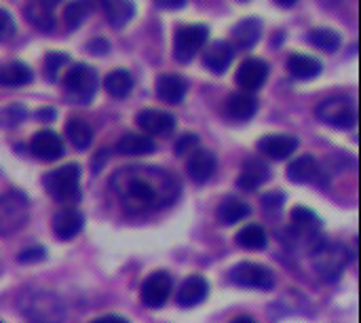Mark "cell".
Returning a JSON list of instances; mask_svg holds the SVG:
<instances>
[{"label": "cell", "instance_id": "d6a6232c", "mask_svg": "<svg viewBox=\"0 0 361 323\" xmlns=\"http://www.w3.org/2000/svg\"><path fill=\"white\" fill-rule=\"evenodd\" d=\"M25 17L38 30H53V25H55V17H53L51 8L42 6L38 0H34L25 6Z\"/></svg>", "mask_w": 361, "mask_h": 323}, {"label": "cell", "instance_id": "603a6c76", "mask_svg": "<svg viewBox=\"0 0 361 323\" xmlns=\"http://www.w3.org/2000/svg\"><path fill=\"white\" fill-rule=\"evenodd\" d=\"M116 152L127 157H146L154 152V142L146 133H125L116 142Z\"/></svg>", "mask_w": 361, "mask_h": 323}, {"label": "cell", "instance_id": "f6af8a7d", "mask_svg": "<svg viewBox=\"0 0 361 323\" xmlns=\"http://www.w3.org/2000/svg\"><path fill=\"white\" fill-rule=\"evenodd\" d=\"M231 323H258L256 319H252V317H247V315H239V317H235Z\"/></svg>", "mask_w": 361, "mask_h": 323}, {"label": "cell", "instance_id": "484cf974", "mask_svg": "<svg viewBox=\"0 0 361 323\" xmlns=\"http://www.w3.org/2000/svg\"><path fill=\"white\" fill-rule=\"evenodd\" d=\"M250 212H252V209H250V205H247L245 201H241V199H237V197H226V199L220 201V205H218V209H216V216H218V220H220L222 224L231 226V224H237V222H241L243 218H247Z\"/></svg>", "mask_w": 361, "mask_h": 323}, {"label": "cell", "instance_id": "52a82bcc", "mask_svg": "<svg viewBox=\"0 0 361 323\" xmlns=\"http://www.w3.org/2000/svg\"><path fill=\"white\" fill-rule=\"evenodd\" d=\"M228 277L237 288H247V290H273L275 288L273 271L256 262H239L228 273Z\"/></svg>", "mask_w": 361, "mask_h": 323}, {"label": "cell", "instance_id": "cb8c5ba5", "mask_svg": "<svg viewBox=\"0 0 361 323\" xmlns=\"http://www.w3.org/2000/svg\"><path fill=\"white\" fill-rule=\"evenodd\" d=\"M260 34H262V21L256 17H247L233 28V42L239 49H252L260 40Z\"/></svg>", "mask_w": 361, "mask_h": 323}, {"label": "cell", "instance_id": "4dcf8cb0", "mask_svg": "<svg viewBox=\"0 0 361 323\" xmlns=\"http://www.w3.org/2000/svg\"><path fill=\"white\" fill-rule=\"evenodd\" d=\"M237 245L243 248V250H252V252H258V250H264L267 243H269V237H267V231L260 226V224H250L245 228H241L235 237Z\"/></svg>", "mask_w": 361, "mask_h": 323}, {"label": "cell", "instance_id": "4316f807", "mask_svg": "<svg viewBox=\"0 0 361 323\" xmlns=\"http://www.w3.org/2000/svg\"><path fill=\"white\" fill-rule=\"evenodd\" d=\"M99 2H102V8H104L108 21L114 28H125L133 19L135 6L131 0H99Z\"/></svg>", "mask_w": 361, "mask_h": 323}, {"label": "cell", "instance_id": "44dd1931", "mask_svg": "<svg viewBox=\"0 0 361 323\" xmlns=\"http://www.w3.org/2000/svg\"><path fill=\"white\" fill-rule=\"evenodd\" d=\"M186 91H188V85L180 74H163L157 78V95L165 104H180Z\"/></svg>", "mask_w": 361, "mask_h": 323}, {"label": "cell", "instance_id": "f546056e", "mask_svg": "<svg viewBox=\"0 0 361 323\" xmlns=\"http://www.w3.org/2000/svg\"><path fill=\"white\" fill-rule=\"evenodd\" d=\"M66 135L78 150H87L93 142V129L82 118H68L66 123Z\"/></svg>", "mask_w": 361, "mask_h": 323}, {"label": "cell", "instance_id": "9c48e42d", "mask_svg": "<svg viewBox=\"0 0 361 323\" xmlns=\"http://www.w3.org/2000/svg\"><path fill=\"white\" fill-rule=\"evenodd\" d=\"M171 294V277L165 271H154L142 284V303L148 309H161Z\"/></svg>", "mask_w": 361, "mask_h": 323}, {"label": "cell", "instance_id": "60d3db41", "mask_svg": "<svg viewBox=\"0 0 361 323\" xmlns=\"http://www.w3.org/2000/svg\"><path fill=\"white\" fill-rule=\"evenodd\" d=\"M108 49H110V42L106 38H95L87 47V51L93 53V55H104V53H108Z\"/></svg>", "mask_w": 361, "mask_h": 323}, {"label": "cell", "instance_id": "e0dca14e", "mask_svg": "<svg viewBox=\"0 0 361 323\" xmlns=\"http://www.w3.org/2000/svg\"><path fill=\"white\" fill-rule=\"evenodd\" d=\"M298 140L294 135H264L258 142V150L273 161H283L294 154Z\"/></svg>", "mask_w": 361, "mask_h": 323}, {"label": "cell", "instance_id": "7dc6e473", "mask_svg": "<svg viewBox=\"0 0 361 323\" xmlns=\"http://www.w3.org/2000/svg\"><path fill=\"white\" fill-rule=\"evenodd\" d=\"M275 2H277L279 6H286V8H290V6H294L298 0H275Z\"/></svg>", "mask_w": 361, "mask_h": 323}, {"label": "cell", "instance_id": "ab89813d", "mask_svg": "<svg viewBox=\"0 0 361 323\" xmlns=\"http://www.w3.org/2000/svg\"><path fill=\"white\" fill-rule=\"evenodd\" d=\"M283 201H286V195H283V193H277V190L267 193V195L262 197V205H264L267 209H279V207L283 205Z\"/></svg>", "mask_w": 361, "mask_h": 323}, {"label": "cell", "instance_id": "8d00e7d4", "mask_svg": "<svg viewBox=\"0 0 361 323\" xmlns=\"http://www.w3.org/2000/svg\"><path fill=\"white\" fill-rule=\"evenodd\" d=\"M15 34V21L8 11L0 8V40H6Z\"/></svg>", "mask_w": 361, "mask_h": 323}, {"label": "cell", "instance_id": "f1b7e54d", "mask_svg": "<svg viewBox=\"0 0 361 323\" xmlns=\"http://www.w3.org/2000/svg\"><path fill=\"white\" fill-rule=\"evenodd\" d=\"M32 70L21 61H11L0 68V87H23L32 83Z\"/></svg>", "mask_w": 361, "mask_h": 323}, {"label": "cell", "instance_id": "7c38bea8", "mask_svg": "<svg viewBox=\"0 0 361 323\" xmlns=\"http://www.w3.org/2000/svg\"><path fill=\"white\" fill-rule=\"evenodd\" d=\"M135 123L142 131L150 133V135H159V138H167L173 129H176V116L163 110H142L135 116Z\"/></svg>", "mask_w": 361, "mask_h": 323}, {"label": "cell", "instance_id": "d4e9b609", "mask_svg": "<svg viewBox=\"0 0 361 323\" xmlns=\"http://www.w3.org/2000/svg\"><path fill=\"white\" fill-rule=\"evenodd\" d=\"M288 72H290L294 78L309 80V78L319 76V72H322V61L315 59V57H311V55L294 53V55L288 57Z\"/></svg>", "mask_w": 361, "mask_h": 323}, {"label": "cell", "instance_id": "6da1fadb", "mask_svg": "<svg viewBox=\"0 0 361 323\" xmlns=\"http://www.w3.org/2000/svg\"><path fill=\"white\" fill-rule=\"evenodd\" d=\"M112 188L129 214H146L171 205L178 199V180L154 167H127L114 173Z\"/></svg>", "mask_w": 361, "mask_h": 323}, {"label": "cell", "instance_id": "836d02e7", "mask_svg": "<svg viewBox=\"0 0 361 323\" xmlns=\"http://www.w3.org/2000/svg\"><path fill=\"white\" fill-rule=\"evenodd\" d=\"M290 216H292L294 228H296L298 233H302V235H309V233H313L315 228H319L317 216H315L311 209H307V207H294Z\"/></svg>", "mask_w": 361, "mask_h": 323}, {"label": "cell", "instance_id": "9a60e30c", "mask_svg": "<svg viewBox=\"0 0 361 323\" xmlns=\"http://www.w3.org/2000/svg\"><path fill=\"white\" fill-rule=\"evenodd\" d=\"M235 59V49L231 42L226 40H216L207 47L205 55H203V63L207 70H212L214 74H224L231 63Z\"/></svg>", "mask_w": 361, "mask_h": 323}, {"label": "cell", "instance_id": "5bb4252c", "mask_svg": "<svg viewBox=\"0 0 361 323\" xmlns=\"http://www.w3.org/2000/svg\"><path fill=\"white\" fill-rule=\"evenodd\" d=\"M85 218L78 209L74 207H63L53 216V235L59 241H70L82 231Z\"/></svg>", "mask_w": 361, "mask_h": 323}, {"label": "cell", "instance_id": "7402d4cb", "mask_svg": "<svg viewBox=\"0 0 361 323\" xmlns=\"http://www.w3.org/2000/svg\"><path fill=\"white\" fill-rule=\"evenodd\" d=\"M319 171H322V167H319L317 159L311 157V154H302L294 163L288 165V178L292 182H296V184H311V182H315L319 178Z\"/></svg>", "mask_w": 361, "mask_h": 323}, {"label": "cell", "instance_id": "b9f144b4", "mask_svg": "<svg viewBox=\"0 0 361 323\" xmlns=\"http://www.w3.org/2000/svg\"><path fill=\"white\" fill-rule=\"evenodd\" d=\"M154 2L163 8H182L186 4V0H154Z\"/></svg>", "mask_w": 361, "mask_h": 323}, {"label": "cell", "instance_id": "d590c367", "mask_svg": "<svg viewBox=\"0 0 361 323\" xmlns=\"http://www.w3.org/2000/svg\"><path fill=\"white\" fill-rule=\"evenodd\" d=\"M68 63V55L66 53H59V51H51L47 53L44 57V74L49 80H57V74L59 70Z\"/></svg>", "mask_w": 361, "mask_h": 323}, {"label": "cell", "instance_id": "1f68e13d", "mask_svg": "<svg viewBox=\"0 0 361 323\" xmlns=\"http://www.w3.org/2000/svg\"><path fill=\"white\" fill-rule=\"evenodd\" d=\"M309 42H313L317 49L326 51V53H336L338 47L343 44V38L336 30L332 28H315L309 34Z\"/></svg>", "mask_w": 361, "mask_h": 323}, {"label": "cell", "instance_id": "5b68a950", "mask_svg": "<svg viewBox=\"0 0 361 323\" xmlns=\"http://www.w3.org/2000/svg\"><path fill=\"white\" fill-rule=\"evenodd\" d=\"M313 262L317 273L324 279H336L347 264V250L338 243H330V241H322L319 245L313 248Z\"/></svg>", "mask_w": 361, "mask_h": 323}, {"label": "cell", "instance_id": "7a4b0ae2", "mask_svg": "<svg viewBox=\"0 0 361 323\" xmlns=\"http://www.w3.org/2000/svg\"><path fill=\"white\" fill-rule=\"evenodd\" d=\"M80 167L76 163L61 165L44 176L47 193L61 203H76L80 199Z\"/></svg>", "mask_w": 361, "mask_h": 323}, {"label": "cell", "instance_id": "d6986e66", "mask_svg": "<svg viewBox=\"0 0 361 323\" xmlns=\"http://www.w3.org/2000/svg\"><path fill=\"white\" fill-rule=\"evenodd\" d=\"M27 315L34 323H61L63 319L61 305L57 303V298L47 296V294H40L32 300Z\"/></svg>", "mask_w": 361, "mask_h": 323}, {"label": "cell", "instance_id": "ba28073f", "mask_svg": "<svg viewBox=\"0 0 361 323\" xmlns=\"http://www.w3.org/2000/svg\"><path fill=\"white\" fill-rule=\"evenodd\" d=\"M317 118L332 125V127L347 129L355 123V108L347 97L336 95V97H330L317 106Z\"/></svg>", "mask_w": 361, "mask_h": 323}, {"label": "cell", "instance_id": "30bf717a", "mask_svg": "<svg viewBox=\"0 0 361 323\" xmlns=\"http://www.w3.org/2000/svg\"><path fill=\"white\" fill-rule=\"evenodd\" d=\"M267 78H269V63H267L264 59H258V57L245 59V61L239 66L237 76H235L237 85H239L245 93H254V91L262 89L264 83H267Z\"/></svg>", "mask_w": 361, "mask_h": 323}, {"label": "cell", "instance_id": "ee69618b", "mask_svg": "<svg viewBox=\"0 0 361 323\" xmlns=\"http://www.w3.org/2000/svg\"><path fill=\"white\" fill-rule=\"evenodd\" d=\"M55 114H57V112H55L53 108H42V110L36 112V118H38V121H53Z\"/></svg>", "mask_w": 361, "mask_h": 323}, {"label": "cell", "instance_id": "7bdbcfd3", "mask_svg": "<svg viewBox=\"0 0 361 323\" xmlns=\"http://www.w3.org/2000/svg\"><path fill=\"white\" fill-rule=\"evenodd\" d=\"M91 323H129L125 317H121V315H102V317H97V319H93Z\"/></svg>", "mask_w": 361, "mask_h": 323}, {"label": "cell", "instance_id": "277c9868", "mask_svg": "<svg viewBox=\"0 0 361 323\" xmlns=\"http://www.w3.org/2000/svg\"><path fill=\"white\" fill-rule=\"evenodd\" d=\"M27 199L25 195L11 190L0 197V235H13L27 222Z\"/></svg>", "mask_w": 361, "mask_h": 323}, {"label": "cell", "instance_id": "ffe728a7", "mask_svg": "<svg viewBox=\"0 0 361 323\" xmlns=\"http://www.w3.org/2000/svg\"><path fill=\"white\" fill-rule=\"evenodd\" d=\"M269 178H271L269 165L262 163V161L250 159V161H245L243 171H241V176L237 178V186H239L241 190H245V193H254V190H258L262 184H267Z\"/></svg>", "mask_w": 361, "mask_h": 323}, {"label": "cell", "instance_id": "bcb514c9", "mask_svg": "<svg viewBox=\"0 0 361 323\" xmlns=\"http://www.w3.org/2000/svg\"><path fill=\"white\" fill-rule=\"evenodd\" d=\"M38 2H40L42 6H47V8H53V6H57L61 0H38Z\"/></svg>", "mask_w": 361, "mask_h": 323}, {"label": "cell", "instance_id": "83f0119b", "mask_svg": "<svg viewBox=\"0 0 361 323\" xmlns=\"http://www.w3.org/2000/svg\"><path fill=\"white\" fill-rule=\"evenodd\" d=\"M133 85H135V80H133L131 72H127V70H112L104 80L106 91L114 99H125L133 91Z\"/></svg>", "mask_w": 361, "mask_h": 323}, {"label": "cell", "instance_id": "8992f818", "mask_svg": "<svg viewBox=\"0 0 361 323\" xmlns=\"http://www.w3.org/2000/svg\"><path fill=\"white\" fill-rule=\"evenodd\" d=\"M209 38V30L203 23H195V25H184L176 32L173 38V55L180 63H188L199 51L201 47L207 42Z\"/></svg>", "mask_w": 361, "mask_h": 323}, {"label": "cell", "instance_id": "8fae6325", "mask_svg": "<svg viewBox=\"0 0 361 323\" xmlns=\"http://www.w3.org/2000/svg\"><path fill=\"white\" fill-rule=\"evenodd\" d=\"M30 150H32V154L36 159L53 163V161L63 157V142H61V138L55 131L42 129V131L34 133V138L30 142Z\"/></svg>", "mask_w": 361, "mask_h": 323}, {"label": "cell", "instance_id": "e575fe53", "mask_svg": "<svg viewBox=\"0 0 361 323\" xmlns=\"http://www.w3.org/2000/svg\"><path fill=\"white\" fill-rule=\"evenodd\" d=\"M89 13H91V8H89V4H87L85 0H74V2H70V4L66 6V11H63V21H66V25H68L70 30H76V28L89 17Z\"/></svg>", "mask_w": 361, "mask_h": 323}, {"label": "cell", "instance_id": "3957f363", "mask_svg": "<svg viewBox=\"0 0 361 323\" xmlns=\"http://www.w3.org/2000/svg\"><path fill=\"white\" fill-rule=\"evenodd\" d=\"M63 87H66V93L72 99H76L80 104L91 102L95 91H97V72H95V68L87 66V63H74L63 76Z\"/></svg>", "mask_w": 361, "mask_h": 323}, {"label": "cell", "instance_id": "74e56055", "mask_svg": "<svg viewBox=\"0 0 361 323\" xmlns=\"http://www.w3.org/2000/svg\"><path fill=\"white\" fill-rule=\"evenodd\" d=\"M197 144H199V138H197L195 133H186V135H182V138L176 142V148H173V150H176L178 157H184V154H186L188 150H192Z\"/></svg>", "mask_w": 361, "mask_h": 323}, {"label": "cell", "instance_id": "2e32d148", "mask_svg": "<svg viewBox=\"0 0 361 323\" xmlns=\"http://www.w3.org/2000/svg\"><path fill=\"white\" fill-rule=\"evenodd\" d=\"M207 294H209V284H207V279L201 277V275H192V277H188V279L180 286L176 300H178L180 307L192 309V307L201 305V303L207 298Z\"/></svg>", "mask_w": 361, "mask_h": 323}, {"label": "cell", "instance_id": "f35d334b", "mask_svg": "<svg viewBox=\"0 0 361 323\" xmlns=\"http://www.w3.org/2000/svg\"><path fill=\"white\" fill-rule=\"evenodd\" d=\"M44 256H47V252H44L42 248H27V250H23V252L17 256V260L23 262V264H32V262L44 260Z\"/></svg>", "mask_w": 361, "mask_h": 323}, {"label": "cell", "instance_id": "ac0fdd59", "mask_svg": "<svg viewBox=\"0 0 361 323\" xmlns=\"http://www.w3.org/2000/svg\"><path fill=\"white\" fill-rule=\"evenodd\" d=\"M218 169V161L214 157V152L205 150V148H199L192 152V157L188 159V165H186V171L188 176L192 178V182L197 184H203L207 182Z\"/></svg>", "mask_w": 361, "mask_h": 323}, {"label": "cell", "instance_id": "4fadbf2b", "mask_svg": "<svg viewBox=\"0 0 361 323\" xmlns=\"http://www.w3.org/2000/svg\"><path fill=\"white\" fill-rule=\"evenodd\" d=\"M258 112V99L252 93H233L224 104V116L233 123H245Z\"/></svg>", "mask_w": 361, "mask_h": 323}]
</instances>
